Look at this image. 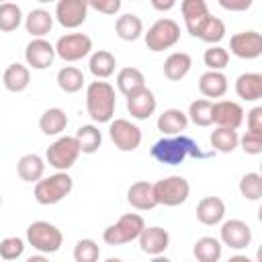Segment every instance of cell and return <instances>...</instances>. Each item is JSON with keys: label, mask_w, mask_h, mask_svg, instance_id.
Returning a JSON list of instances; mask_svg holds the SVG:
<instances>
[{"label": "cell", "mask_w": 262, "mask_h": 262, "mask_svg": "<svg viewBox=\"0 0 262 262\" xmlns=\"http://www.w3.org/2000/svg\"><path fill=\"white\" fill-rule=\"evenodd\" d=\"M151 158L160 164H166V166H178L182 164L188 156L190 158H209L215 154V149L211 151H203L199 147V143L194 139H190L188 135L184 133H178V135H166L162 139H158L151 149H149Z\"/></svg>", "instance_id": "cell-1"}, {"label": "cell", "mask_w": 262, "mask_h": 262, "mask_svg": "<svg viewBox=\"0 0 262 262\" xmlns=\"http://www.w3.org/2000/svg\"><path fill=\"white\" fill-rule=\"evenodd\" d=\"M115 106H117L115 88L108 82L96 80V82L88 84V88H86V111H88V115L94 123H111L113 117H115Z\"/></svg>", "instance_id": "cell-2"}, {"label": "cell", "mask_w": 262, "mask_h": 262, "mask_svg": "<svg viewBox=\"0 0 262 262\" xmlns=\"http://www.w3.org/2000/svg\"><path fill=\"white\" fill-rule=\"evenodd\" d=\"M72 188H74L72 176L68 172L57 170L55 174L35 182V201L39 205H57L72 192Z\"/></svg>", "instance_id": "cell-3"}, {"label": "cell", "mask_w": 262, "mask_h": 262, "mask_svg": "<svg viewBox=\"0 0 262 262\" xmlns=\"http://www.w3.org/2000/svg\"><path fill=\"white\" fill-rule=\"evenodd\" d=\"M143 229H145V221L141 215L125 213L102 231V239L108 246H123V244H129L133 239H139Z\"/></svg>", "instance_id": "cell-4"}, {"label": "cell", "mask_w": 262, "mask_h": 262, "mask_svg": "<svg viewBox=\"0 0 262 262\" xmlns=\"http://www.w3.org/2000/svg\"><path fill=\"white\" fill-rule=\"evenodd\" d=\"M27 242L33 250L41 254H55L63 244V235L59 227L49 221H33L27 227Z\"/></svg>", "instance_id": "cell-5"}, {"label": "cell", "mask_w": 262, "mask_h": 262, "mask_svg": "<svg viewBox=\"0 0 262 262\" xmlns=\"http://www.w3.org/2000/svg\"><path fill=\"white\" fill-rule=\"evenodd\" d=\"M82 154L80 149V143L76 139V135H63L59 139H55L47 151H45V160L51 168L55 170H61V172H68L76 162H78V156Z\"/></svg>", "instance_id": "cell-6"}, {"label": "cell", "mask_w": 262, "mask_h": 262, "mask_svg": "<svg viewBox=\"0 0 262 262\" xmlns=\"http://www.w3.org/2000/svg\"><path fill=\"white\" fill-rule=\"evenodd\" d=\"M154 194L158 205L164 207H178L188 201L190 184L184 176H168L158 182H154Z\"/></svg>", "instance_id": "cell-7"}, {"label": "cell", "mask_w": 262, "mask_h": 262, "mask_svg": "<svg viewBox=\"0 0 262 262\" xmlns=\"http://www.w3.org/2000/svg\"><path fill=\"white\" fill-rule=\"evenodd\" d=\"M180 41V27L172 18H158L145 33V45L149 51H164Z\"/></svg>", "instance_id": "cell-8"}, {"label": "cell", "mask_w": 262, "mask_h": 262, "mask_svg": "<svg viewBox=\"0 0 262 262\" xmlns=\"http://www.w3.org/2000/svg\"><path fill=\"white\" fill-rule=\"evenodd\" d=\"M55 51H57V57H61L63 61H80L86 55H90L92 39L84 33H68L57 39Z\"/></svg>", "instance_id": "cell-9"}, {"label": "cell", "mask_w": 262, "mask_h": 262, "mask_svg": "<svg viewBox=\"0 0 262 262\" xmlns=\"http://www.w3.org/2000/svg\"><path fill=\"white\" fill-rule=\"evenodd\" d=\"M111 141L121 151H135L141 143V129L127 119H115L108 127Z\"/></svg>", "instance_id": "cell-10"}, {"label": "cell", "mask_w": 262, "mask_h": 262, "mask_svg": "<svg viewBox=\"0 0 262 262\" xmlns=\"http://www.w3.org/2000/svg\"><path fill=\"white\" fill-rule=\"evenodd\" d=\"M88 0H57L55 2V20L63 29H78L88 16Z\"/></svg>", "instance_id": "cell-11"}, {"label": "cell", "mask_w": 262, "mask_h": 262, "mask_svg": "<svg viewBox=\"0 0 262 262\" xmlns=\"http://www.w3.org/2000/svg\"><path fill=\"white\" fill-rule=\"evenodd\" d=\"M55 55H57L55 45H51L45 37H33L25 47L27 66L33 70H47L53 63Z\"/></svg>", "instance_id": "cell-12"}, {"label": "cell", "mask_w": 262, "mask_h": 262, "mask_svg": "<svg viewBox=\"0 0 262 262\" xmlns=\"http://www.w3.org/2000/svg\"><path fill=\"white\" fill-rule=\"evenodd\" d=\"M229 51L239 59H256L262 55V33L239 31L229 39Z\"/></svg>", "instance_id": "cell-13"}, {"label": "cell", "mask_w": 262, "mask_h": 262, "mask_svg": "<svg viewBox=\"0 0 262 262\" xmlns=\"http://www.w3.org/2000/svg\"><path fill=\"white\" fill-rule=\"evenodd\" d=\"M219 239L223 242V246H227L231 250H246L252 242V229L242 219H229V221L221 223Z\"/></svg>", "instance_id": "cell-14"}, {"label": "cell", "mask_w": 262, "mask_h": 262, "mask_svg": "<svg viewBox=\"0 0 262 262\" xmlns=\"http://www.w3.org/2000/svg\"><path fill=\"white\" fill-rule=\"evenodd\" d=\"M180 10H182V18L186 25V31L192 37H199L203 25L207 23V18L211 16L209 6L205 0H182L180 2Z\"/></svg>", "instance_id": "cell-15"}, {"label": "cell", "mask_w": 262, "mask_h": 262, "mask_svg": "<svg viewBox=\"0 0 262 262\" xmlns=\"http://www.w3.org/2000/svg\"><path fill=\"white\" fill-rule=\"evenodd\" d=\"M156 106H158L156 94H154L149 88H145V86H143L141 90H137V92H133V94L127 96V111H129V115H131L133 119H137V121L149 119V117L156 113Z\"/></svg>", "instance_id": "cell-16"}, {"label": "cell", "mask_w": 262, "mask_h": 262, "mask_svg": "<svg viewBox=\"0 0 262 262\" xmlns=\"http://www.w3.org/2000/svg\"><path fill=\"white\" fill-rule=\"evenodd\" d=\"M137 242H139V248H141L143 254L156 258V256H160V254H164L168 250V246H170V233L164 227L154 225V227H145L141 231V235H139Z\"/></svg>", "instance_id": "cell-17"}, {"label": "cell", "mask_w": 262, "mask_h": 262, "mask_svg": "<svg viewBox=\"0 0 262 262\" xmlns=\"http://www.w3.org/2000/svg\"><path fill=\"white\" fill-rule=\"evenodd\" d=\"M213 123L217 127L237 129L244 123V108L233 100H217L213 102Z\"/></svg>", "instance_id": "cell-18"}, {"label": "cell", "mask_w": 262, "mask_h": 262, "mask_svg": "<svg viewBox=\"0 0 262 262\" xmlns=\"http://www.w3.org/2000/svg\"><path fill=\"white\" fill-rule=\"evenodd\" d=\"M127 203L137 211H149V209L158 207V201L154 194V184L147 180L133 182L127 190Z\"/></svg>", "instance_id": "cell-19"}, {"label": "cell", "mask_w": 262, "mask_h": 262, "mask_svg": "<svg viewBox=\"0 0 262 262\" xmlns=\"http://www.w3.org/2000/svg\"><path fill=\"white\" fill-rule=\"evenodd\" d=\"M196 219L203 225H219L225 219V203L219 196H205L196 205Z\"/></svg>", "instance_id": "cell-20"}, {"label": "cell", "mask_w": 262, "mask_h": 262, "mask_svg": "<svg viewBox=\"0 0 262 262\" xmlns=\"http://www.w3.org/2000/svg\"><path fill=\"white\" fill-rule=\"evenodd\" d=\"M235 94L242 100H260L262 98V72H246L235 80Z\"/></svg>", "instance_id": "cell-21"}, {"label": "cell", "mask_w": 262, "mask_h": 262, "mask_svg": "<svg viewBox=\"0 0 262 262\" xmlns=\"http://www.w3.org/2000/svg\"><path fill=\"white\" fill-rule=\"evenodd\" d=\"M45 162L47 160H43L37 154H25L16 162V174H18V178L25 180V182H33V184L39 182L43 178V174H45Z\"/></svg>", "instance_id": "cell-22"}, {"label": "cell", "mask_w": 262, "mask_h": 262, "mask_svg": "<svg viewBox=\"0 0 262 262\" xmlns=\"http://www.w3.org/2000/svg\"><path fill=\"white\" fill-rule=\"evenodd\" d=\"M199 90L205 98H221L227 92V76L219 70H209L199 78Z\"/></svg>", "instance_id": "cell-23"}, {"label": "cell", "mask_w": 262, "mask_h": 262, "mask_svg": "<svg viewBox=\"0 0 262 262\" xmlns=\"http://www.w3.org/2000/svg\"><path fill=\"white\" fill-rule=\"evenodd\" d=\"M188 113L180 111V108H166L160 117H158V129L164 135H178L182 131H186L188 127Z\"/></svg>", "instance_id": "cell-24"}, {"label": "cell", "mask_w": 262, "mask_h": 262, "mask_svg": "<svg viewBox=\"0 0 262 262\" xmlns=\"http://www.w3.org/2000/svg\"><path fill=\"white\" fill-rule=\"evenodd\" d=\"M53 16L45 8H35L25 16V29L31 37H45L53 29Z\"/></svg>", "instance_id": "cell-25"}, {"label": "cell", "mask_w": 262, "mask_h": 262, "mask_svg": "<svg viewBox=\"0 0 262 262\" xmlns=\"http://www.w3.org/2000/svg\"><path fill=\"white\" fill-rule=\"evenodd\" d=\"M115 68H117V59L111 51L106 49H98L90 55L88 59V70L90 74L96 78V80H106L115 74Z\"/></svg>", "instance_id": "cell-26"}, {"label": "cell", "mask_w": 262, "mask_h": 262, "mask_svg": "<svg viewBox=\"0 0 262 262\" xmlns=\"http://www.w3.org/2000/svg\"><path fill=\"white\" fill-rule=\"evenodd\" d=\"M192 68V57L184 51H174L164 61V76L172 82H180Z\"/></svg>", "instance_id": "cell-27"}, {"label": "cell", "mask_w": 262, "mask_h": 262, "mask_svg": "<svg viewBox=\"0 0 262 262\" xmlns=\"http://www.w3.org/2000/svg\"><path fill=\"white\" fill-rule=\"evenodd\" d=\"M29 82H31V72L27 66L23 63H10L4 74H2V84L8 92H23L29 88Z\"/></svg>", "instance_id": "cell-28"}, {"label": "cell", "mask_w": 262, "mask_h": 262, "mask_svg": "<svg viewBox=\"0 0 262 262\" xmlns=\"http://www.w3.org/2000/svg\"><path fill=\"white\" fill-rule=\"evenodd\" d=\"M221 254H223V242L211 235L196 239L192 246V256L199 262H217L221 260Z\"/></svg>", "instance_id": "cell-29"}, {"label": "cell", "mask_w": 262, "mask_h": 262, "mask_svg": "<svg viewBox=\"0 0 262 262\" xmlns=\"http://www.w3.org/2000/svg\"><path fill=\"white\" fill-rule=\"evenodd\" d=\"M115 33L123 41H137L143 35V23L137 14H121L115 23Z\"/></svg>", "instance_id": "cell-30"}, {"label": "cell", "mask_w": 262, "mask_h": 262, "mask_svg": "<svg viewBox=\"0 0 262 262\" xmlns=\"http://www.w3.org/2000/svg\"><path fill=\"white\" fill-rule=\"evenodd\" d=\"M68 127V115L53 106V108H47L41 117H39V129L45 133V135H61Z\"/></svg>", "instance_id": "cell-31"}, {"label": "cell", "mask_w": 262, "mask_h": 262, "mask_svg": "<svg viewBox=\"0 0 262 262\" xmlns=\"http://www.w3.org/2000/svg\"><path fill=\"white\" fill-rule=\"evenodd\" d=\"M143 86H145V76H143L141 70H137V68H123V70H119V74H117V88H119L121 94L129 96L133 92L141 90Z\"/></svg>", "instance_id": "cell-32"}, {"label": "cell", "mask_w": 262, "mask_h": 262, "mask_svg": "<svg viewBox=\"0 0 262 262\" xmlns=\"http://www.w3.org/2000/svg\"><path fill=\"white\" fill-rule=\"evenodd\" d=\"M209 141H211V147H213L215 151L231 154V151L239 145V135H237L235 129H229V127H215Z\"/></svg>", "instance_id": "cell-33"}, {"label": "cell", "mask_w": 262, "mask_h": 262, "mask_svg": "<svg viewBox=\"0 0 262 262\" xmlns=\"http://www.w3.org/2000/svg\"><path fill=\"white\" fill-rule=\"evenodd\" d=\"M57 86L66 92V94H74L80 92L84 86V74L80 68L76 66H66L57 72Z\"/></svg>", "instance_id": "cell-34"}, {"label": "cell", "mask_w": 262, "mask_h": 262, "mask_svg": "<svg viewBox=\"0 0 262 262\" xmlns=\"http://www.w3.org/2000/svg\"><path fill=\"white\" fill-rule=\"evenodd\" d=\"M188 119L196 127H209L213 125V100L209 98H196L188 106Z\"/></svg>", "instance_id": "cell-35"}, {"label": "cell", "mask_w": 262, "mask_h": 262, "mask_svg": "<svg viewBox=\"0 0 262 262\" xmlns=\"http://www.w3.org/2000/svg\"><path fill=\"white\" fill-rule=\"evenodd\" d=\"M76 139L80 143L82 154H88L90 156V154H96L98 151V147L102 143V133L98 131L96 125H82L76 131Z\"/></svg>", "instance_id": "cell-36"}, {"label": "cell", "mask_w": 262, "mask_h": 262, "mask_svg": "<svg viewBox=\"0 0 262 262\" xmlns=\"http://www.w3.org/2000/svg\"><path fill=\"white\" fill-rule=\"evenodd\" d=\"M239 194L248 201H260L262 199V174L260 172H246L239 178Z\"/></svg>", "instance_id": "cell-37"}, {"label": "cell", "mask_w": 262, "mask_h": 262, "mask_svg": "<svg viewBox=\"0 0 262 262\" xmlns=\"http://www.w3.org/2000/svg\"><path fill=\"white\" fill-rule=\"evenodd\" d=\"M20 23H23L20 6L12 4V2H2L0 4V31L2 33H10V31L18 29Z\"/></svg>", "instance_id": "cell-38"}, {"label": "cell", "mask_w": 262, "mask_h": 262, "mask_svg": "<svg viewBox=\"0 0 262 262\" xmlns=\"http://www.w3.org/2000/svg\"><path fill=\"white\" fill-rule=\"evenodd\" d=\"M223 37H225V23L211 14L199 33V39L209 45H219L223 41Z\"/></svg>", "instance_id": "cell-39"}, {"label": "cell", "mask_w": 262, "mask_h": 262, "mask_svg": "<svg viewBox=\"0 0 262 262\" xmlns=\"http://www.w3.org/2000/svg\"><path fill=\"white\" fill-rule=\"evenodd\" d=\"M203 61H205V66H207L209 70H219V72H223V70L227 68V63H229V51H227L225 47H221V45H211V47L205 51Z\"/></svg>", "instance_id": "cell-40"}, {"label": "cell", "mask_w": 262, "mask_h": 262, "mask_svg": "<svg viewBox=\"0 0 262 262\" xmlns=\"http://www.w3.org/2000/svg\"><path fill=\"white\" fill-rule=\"evenodd\" d=\"M100 258V248L94 239H80L74 246V260L76 262H96Z\"/></svg>", "instance_id": "cell-41"}, {"label": "cell", "mask_w": 262, "mask_h": 262, "mask_svg": "<svg viewBox=\"0 0 262 262\" xmlns=\"http://www.w3.org/2000/svg\"><path fill=\"white\" fill-rule=\"evenodd\" d=\"M25 252V242L16 235H10V237H4L0 242V256L2 260L6 262H12V260H18Z\"/></svg>", "instance_id": "cell-42"}, {"label": "cell", "mask_w": 262, "mask_h": 262, "mask_svg": "<svg viewBox=\"0 0 262 262\" xmlns=\"http://www.w3.org/2000/svg\"><path fill=\"white\" fill-rule=\"evenodd\" d=\"M239 145H242L244 154H250V156L262 154V133L246 131V133L239 137Z\"/></svg>", "instance_id": "cell-43"}, {"label": "cell", "mask_w": 262, "mask_h": 262, "mask_svg": "<svg viewBox=\"0 0 262 262\" xmlns=\"http://www.w3.org/2000/svg\"><path fill=\"white\" fill-rule=\"evenodd\" d=\"M88 4H90V8H94L96 12H102V14H108V16H113V14H117L119 10H121V0H88Z\"/></svg>", "instance_id": "cell-44"}, {"label": "cell", "mask_w": 262, "mask_h": 262, "mask_svg": "<svg viewBox=\"0 0 262 262\" xmlns=\"http://www.w3.org/2000/svg\"><path fill=\"white\" fill-rule=\"evenodd\" d=\"M248 131L262 133V106H254L248 111Z\"/></svg>", "instance_id": "cell-45"}, {"label": "cell", "mask_w": 262, "mask_h": 262, "mask_svg": "<svg viewBox=\"0 0 262 262\" xmlns=\"http://www.w3.org/2000/svg\"><path fill=\"white\" fill-rule=\"evenodd\" d=\"M219 6L223 10H229V12H246L254 0H217Z\"/></svg>", "instance_id": "cell-46"}, {"label": "cell", "mask_w": 262, "mask_h": 262, "mask_svg": "<svg viewBox=\"0 0 262 262\" xmlns=\"http://www.w3.org/2000/svg\"><path fill=\"white\" fill-rule=\"evenodd\" d=\"M174 4H176V0H151V6H154L156 10H160V12H168V10H172Z\"/></svg>", "instance_id": "cell-47"}, {"label": "cell", "mask_w": 262, "mask_h": 262, "mask_svg": "<svg viewBox=\"0 0 262 262\" xmlns=\"http://www.w3.org/2000/svg\"><path fill=\"white\" fill-rule=\"evenodd\" d=\"M256 260L262 262V244H260V248H258V252H256Z\"/></svg>", "instance_id": "cell-48"}, {"label": "cell", "mask_w": 262, "mask_h": 262, "mask_svg": "<svg viewBox=\"0 0 262 262\" xmlns=\"http://www.w3.org/2000/svg\"><path fill=\"white\" fill-rule=\"evenodd\" d=\"M258 221H260V223H262V205H260V207H258Z\"/></svg>", "instance_id": "cell-49"}, {"label": "cell", "mask_w": 262, "mask_h": 262, "mask_svg": "<svg viewBox=\"0 0 262 262\" xmlns=\"http://www.w3.org/2000/svg\"><path fill=\"white\" fill-rule=\"evenodd\" d=\"M39 4H51V2H57V0H37Z\"/></svg>", "instance_id": "cell-50"}, {"label": "cell", "mask_w": 262, "mask_h": 262, "mask_svg": "<svg viewBox=\"0 0 262 262\" xmlns=\"http://www.w3.org/2000/svg\"><path fill=\"white\" fill-rule=\"evenodd\" d=\"M260 174H262V162H260Z\"/></svg>", "instance_id": "cell-51"}, {"label": "cell", "mask_w": 262, "mask_h": 262, "mask_svg": "<svg viewBox=\"0 0 262 262\" xmlns=\"http://www.w3.org/2000/svg\"><path fill=\"white\" fill-rule=\"evenodd\" d=\"M2 2H8V0H2Z\"/></svg>", "instance_id": "cell-52"}]
</instances>
